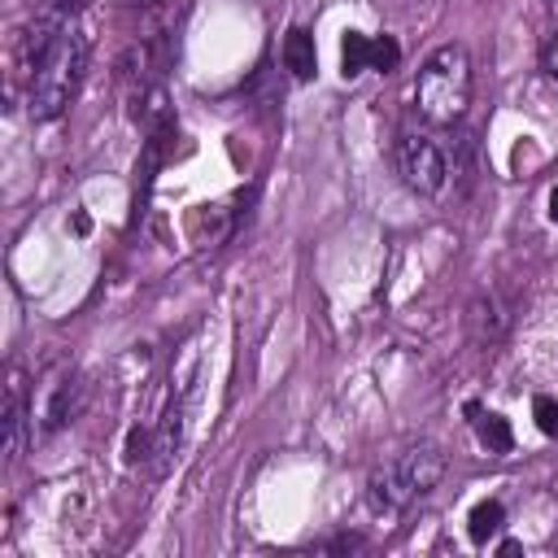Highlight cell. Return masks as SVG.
<instances>
[{
	"label": "cell",
	"mask_w": 558,
	"mask_h": 558,
	"mask_svg": "<svg viewBox=\"0 0 558 558\" xmlns=\"http://www.w3.org/2000/svg\"><path fill=\"white\" fill-rule=\"evenodd\" d=\"M340 65H344V78H353V74L371 70V35L349 31V35H344V44H340Z\"/></svg>",
	"instance_id": "cell-10"
},
{
	"label": "cell",
	"mask_w": 558,
	"mask_h": 558,
	"mask_svg": "<svg viewBox=\"0 0 558 558\" xmlns=\"http://www.w3.org/2000/svg\"><path fill=\"white\" fill-rule=\"evenodd\" d=\"M541 70L549 74V78H558V31L545 39V48H541Z\"/></svg>",
	"instance_id": "cell-14"
},
{
	"label": "cell",
	"mask_w": 558,
	"mask_h": 558,
	"mask_svg": "<svg viewBox=\"0 0 558 558\" xmlns=\"http://www.w3.org/2000/svg\"><path fill=\"white\" fill-rule=\"evenodd\" d=\"M126 466H153V427L126 432Z\"/></svg>",
	"instance_id": "cell-11"
},
{
	"label": "cell",
	"mask_w": 558,
	"mask_h": 558,
	"mask_svg": "<svg viewBox=\"0 0 558 558\" xmlns=\"http://www.w3.org/2000/svg\"><path fill=\"white\" fill-rule=\"evenodd\" d=\"M414 105L427 122L449 126L466 113L471 105V57L462 44H440L414 78Z\"/></svg>",
	"instance_id": "cell-2"
},
{
	"label": "cell",
	"mask_w": 558,
	"mask_h": 558,
	"mask_svg": "<svg viewBox=\"0 0 558 558\" xmlns=\"http://www.w3.org/2000/svg\"><path fill=\"white\" fill-rule=\"evenodd\" d=\"M87 0H48V13H57V17H70V13H78Z\"/></svg>",
	"instance_id": "cell-15"
},
{
	"label": "cell",
	"mask_w": 558,
	"mask_h": 558,
	"mask_svg": "<svg viewBox=\"0 0 558 558\" xmlns=\"http://www.w3.org/2000/svg\"><path fill=\"white\" fill-rule=\"evenodd\" d=\"M283 65L292 70V78H314L318 70V52H314V35L305 26H292L283 39Z\"/></svg>",
	"instance_id": "cell-8"
},
{
	"label": "cell",
	"mask_w": 558,
	"mask_h": 558,
	"mask_svg": "<svg viewBox=\"0 0 558 558\" xmlns=\"http://www.w3.org/2000/svg\"><path fill=\"white\" fill-rule=\"evenodd\" d=\"M327 549H340V554H344V549H366V541H362V536H336Z\"/></svg>",
	"instance_id": "cell-16"
},
{
	"label": "cell",
	"mask_w": 558,
	"mask_h": 558,
	"mask_svg": "<svg viewBox=\"0 0 558 558\" xmlns=\"http://www.w3.org/2000/svg\"><path fill=\"white\" fill-rule=\"evenodd\" d=\"M397 61H401V48H397V39H388V35H375V39H371V70L388 74V70H397Z\"/></svg>",
	"instance_id": "cell-12"
},
{
	"label": "cell",
	"mask_w": 558,
	"mask_h": 558,
	"mask_svg": "<svg viewBox=\"0 0 558 558\" xmlns=\"http://www.w3.org/2000/svg\"><path fill=\"white\" fill-rule=\"evenodd\" d=\"M549 218H554V222H558V187H554V192H549Z\"/></svg>",
	"instance_id": "cell-17"
},
{
	"label": "cell",
	"mask_w": 558,
	"mask_h": 558,
	"mask_svg": "<svg viewBox=\"0 0 558 558\" xmlns=\"http://www.w3.org/2000/svg\"><path fill=\"white\" fill-rule=\"evenodd\" d=\"M26 418H31V405H26V375L13 371V375H9V392H4V449H9V458L22 453Z\"/></svg>",
	"instance_id": "cell-5"
},
{
	"label": "cell",
	"mask_w": 558,
	"mask_h": 558,
	"mask_svg": "<svg viewBox=\"0 0 558 558\" xmlns=\"http://www.w3.org/2000/svg\"><path fill=\"white\" fill-rule=\"evenodd\" d=\"M83 384L78 379H61L57 388H52V397H48V410H44V432H57V427H65L78 410H83Z\"/></svg>",
	"instance_id": "cell-6"
},
{
	"label": "cell",
	"mask_w": 558,
	"mask_h": 558,
	"mask_svg": "<svg viewBox=\"0 0 558 558\" xmlns=\"http://www.w3.org/2000/svg\"><path fill=\"white\" fill-rule=\"evenodd\" d=\"M397 174L414 196H440L449 183L445 153L427 135H401L397 140Z\"/></svg>",
	"instance_id": "cell-4"
},
{
	"label": "cell",
	"mask_w": 558,
	"mask_h": 558,
	"mask_svg": "<svg viewBox=\"0 0 558 558\" xmlns=\"http://www.w3.org/2000/svg\"><path fill=\"white\" fill-rule=\"evenodd\" d=\"M466 414H471V423H475V436H480V445L488 449V453H510V445H514V432H510V423L501 418V414H493V410H484V405H466Z\"/></svg>",
	"instance_id": "cell-7"
},
{
	"label": "cell",
	"mask_w": 558,
	"mask_h": 558,
	"mask_svg": "<svg viewBox=\"0 0 558 558\" xmlns=\"http://www.w3.org/2000/svg\"><path fill=\"white\" fill-rule=\"evenodd\" d=\"M501 523H506V506L501 501H480L475 510H471V519H466V532H471V541H488V536H497L501 532Z\"/></svg>",
	"instance_id": "cell-9"
},
{
	"label": "cell",
	"mask_w": 558,
	"mask_h": 558,
	"mask_svg": "<svg viewBox=\"0 0 558 558\" xmlns=\"http://www.w3.org/2000/svg\"><path fill=\"white\" fill-rule=\"evenodd\" d=\"M135 4H140V9H153V4H161V0H135Z\"/></svg>",
	"instance_id": "cell-18"
},
{
	"label": "cell",
	"mask_w": 558,
	"mask_h": 558,
	"mask_svg": "<svg viewBox=\"0 0 558 558\" xmlns=\"http://www.w3.org/2000/svg\"><path fill=\"white\" fill-rule=\"evenodd\" d=\"M83 70H87V39L74 26H61L57 39L48 44V52L31 65V83H26L31 118H39V122L61 118L83 83Z\"/></svg>",
	"instance_id": "cell-1"
},
{
	"label": "cell",
	"mask_w": 558,
	"mask_h": 558,
	"mask_svg": "<svg viewBox=\"0 0 558 558\" xmlns=\"http://www.w3.org/2000/svg\"><path fill=\"white\" fill-rule=\"evenodd\" d=\"M445 475V453L436 445H414L405 453H397L392 462H384L371 480H366V501L384 514L405 510L410 501H418L423 493H432Z\"/></svg>",
	"instance_id": "cell-3"
},
{
	"label": "cell",
	"mask_w": 558,
	"mask_h": 558,
	"mask_svg": "<svg viewBox=\"0 0 558 558\" xmlns=\"http://www.w3.org/2000/svg\"><path fill=\"white\" fill-rule=\"evenodd\" d=\"M532 418H536V427L545 432V436H558V397H536L532 401Z\"/></svg>",
	"instance_id": "cell-13"
}]
</instances>
